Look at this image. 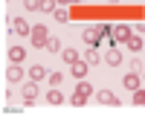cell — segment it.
<instances>
[{
	"label": "cell",
	"instance_id": "cell-1",
	"mask_svg": "<svg viewBox=\"0 0 145 116\" xmlns=\"http://www.w3.org/2000/svg\"><path fill=\"white\" fill-rule=\"evenodd\" d=\"M29 38H32V46L44 50L46 41H50V32H46V26H41V23H38V26H32V35H29Z\"/></svg>",
	"mask_w": 145,
	"mask_h": 116
},
{
	"label": "cell",
	"instance_id": "cell-2",
	"mask_svg": "<svg viewBox=\"0 0 145 116\" xmlns=\"http://www.w3.org/2000/svg\"><path fill=\"white\" fill-rule=\"evenodd\" d=\"M20 96H23V102L26 104H35V99H38V81H26V84H23V90H20Z\"/></svg>",
	"mask_w": 145,
	"mask_h": 116
},
{
	"label": "cell",
	"instance_id": "cell-3",
	"mask_svg": "<svg viewBox=\"0 0 145 116\" xmlns=\"http://www.w3.org/2000/svg\"><path fill=\"white\" fill-rule=\"evenodd\" d=\"M131 35H134V32H131L128 23H116V26H113V44H125Z\"/></svg>",
	"mask_w": 145,
	"mask_h": 116
},
{
	"label": "cell",
	"instance_id": "cell-4",
	"mask_svg": "<svg viewBox=\"0 0 145 116\" xmlns=\"http://www.w3.org/2000/svg\"><path fill=\"white\" fill-rule=\"evenodd\" d=\"M96 96H99V102L107 104V108H119V104H122V102H119V96H116V93H110V90H99Z\"/></svg>",
	"mask_w": 145,
	"mask_h": 116
},
{
	"label": "cell",
	"instance_id": "cell-5",
	"mask_svg": "<svg viewBox=\"0 0 145 116\" xmlns=\"http://www.w3.org/2000/svg\"><path fill=\"white\" fill-rule=\"evenodd\" d=\"M9 23H12V29H15V35H32V29H29V23L23 20V18H12Z\"/></svg>",
	"mask_w": 145,
	"mask_h": 116
},
{
	"label": "cell",
	"instance_id": "cell-6",
	"mask_svg": "<svg viewBox=\"0 0 145 116\" xmlns=\"http://www.w3.org/2000/svg\"><path fill=\"white\" fill-rule=\"evenodd\" d=\"M105 64H110V67H119V64H122V52H119L116 46H110V50H107V55H105Z\"/></svg>",
	"mask_w": 145,
	"mask_h": 116
},
{
	"label": "cell",
	"instance_id": "cell-7",
	"mask_svg": "<svg viewBox=\"0 0 145 116\" xmlns=\"http://www.w3.org/2000/svg\"><path fill=\"white\" fill-rule=\"evenodd\" d=\"M87 67H90V64H87V61H81V58H78V61L72 64V78H78V81H81L84 76H87Z\"/></svg>",
	"mask_w": 145,
	"mask_h": 116
},
{
	"label": "cell",
	"instance_id": "cell-8",
	"mask_svg": "<svg viewBox=\"0 0 145 116\" xmlns=\"http://www.w3.org/2000/svg\"><path fill=\"white\" fill-rule=\"evenodd\" d=\"M122 84H125L128 90H137V87H139V73H134V70H131V73L122 78Z\"/></svg>",
	"mask_w": 145,
	"mask_h": 116
},
{
	"label": "cell",
	"instance_id": "cell-9",
	"mask_svg": "<svg viewBox=\"0 0 145 116\" xmlns=\"http://www.w3.org/2000/svg\"><path fill=\"white\" fill-rule=\"evenodd\" d=\"M6 78H9V81H20V78H23V67H20V64H12V67L6 70Z\"/></svg>",
	"mask_w": 145,
	"mask_h": 116
},
{
	"label": "cell",
	"instance_id": "cell-10",
	"mask_svg": "<svg viewBox=\"0 0 145 116\" xmlns=\"http://www.w3.org/2000/svg\"><path fill=\"white\" fill-rule=\"evenodd\" d=\"M9 58H12V64H20L23 58H26V50H23V46H12V50H9Z\"/></svg>",
	"mask_w": 145,
	"mask_h": 116
},
{
	"label": "cell",
	"instance_id": "cell-11",
	"mask_svg": "<svg viewBox=\"0 0 145 116\" xmlns=\"http://www.w3.org/2000/svg\"><path fill=\"white\" fill-rule=\"evenodd\" d=\"M44 76H46V67H41V64H32V67H29V78H32V81H41Z\"/></svg>",
	"mask_w": 145,
	"mask_h": 116
},
{
	"label": "cell",
	"instance_id": "cell-12",
	"mask_svg": "<svg viewBox=\"0 0 145 116\" xmlns=\"http://www.w3.org/2000/svg\"><path fill=\"white\" fill-rule=\"evenodd\" d=\"M44 99L50 102V104H61V102H64V96H61L55 87H50V93H44Z\"/></svg>",
	"mask_w": 145,
	"mask_h": 116
},
{
	"label": "cell",
	"instance_id": "cell-13",
	"mask_svg": "<svg viewBox=\"0 0 145 116\" xmlns=\"http://www.w3.org/2000/svg\"><path fill=\"white\" fill-rule=\"evenodd\" d=\"M84 41H87L90 46H96V44L102 41V35H99V29H87V32H84Z\"/></svg>",
	"mask_w": 145,
	"mask_h": 116
},
{
	"label": "cell",
	"instance_id": "cell-14",
	"mask_svg": "<svg viewBox=\"0 0 145 116\" xmlns=\"http://www.w3.org/2000/svg\"><path fill=\"white\" fill-rule=\"evenodd\" d=\"M125 46H128V50H134V52H139V50H142V38H139V35H131V38L125 41Z\"/></svg>",
	"mask_w": 145,
	"mask_h": 116
},
{
	"label": "cell",
	"instance_id": "cell-15",
	"mask_svg": "<svg viewBox=\"0 0 145 116\" xmlns=\"http://www.w3.org/2000/svg\"><path fill=\"white\" fill-rule=\"evenodd\" d=\"M76 90L81 93V96H87V99H90V96H93V93H96V90H93V84H87V81H84V78H81V81H78V84H76Z\"/></svg>",
	"mask_w": 145,
	"mask_h": 116
},
{
	"label": "cell",
	"instance_id": "cell-16",
	"mask_svg": "<svg viewBox=\"0 0 145 116\" xmlns=\"http://www.w3.org/2000/svg\"><path fill=\"white\" fill-rule=\"evenodd\" d=\"M44 50H46V52H61V41H58L55 35H50V41H46Z\"/></svg>",
	"mask_w": 145,
	"mask_h": 116
},
{
	"label": "cell",
	"instance_id": "cell-17",
	"mask_svg": "<svg viewBox=\"0 0 145 116\" xmlns=\"http://www.w3.org/2000/svg\"><path fill=\"white\" fill-rule=\"evenodd\" d=\"M70 104H72V108H84V104H87V96H81V93L76 90V93L70 96Z\"/></svg>",
	"mask_w": 145,
	"mask_h": 116
},
{
	"label": "cell",
	"instance_id": "cell-18",
	"mask_svg": "<svg viewBox=\"0 0 145 116\" xmlns=\"http://www.w3.org/2000/svg\"><path fill=\"white\" fill-rule=\"evenodd\" d=\"M61 58H64V61L72 67V64L78 61V52H76V50H61Z\"/></svg>",
	"mask_w": 145,
	"mask_h": 116
},
{
	"label": "cell",
	"instance_id": "cell-19",
	"mask_svg": "<svg viewBox=\"0 0 145 116\" xmlns=\"http://www.w3.org/2000/svg\"><path fill=\"white\" fill-rule=\"evenodd\" d=\"M84 61H87L90 67H93V64H99V50H96V46H90L87 55H84Z\"/></svg>",
	"mask_w": 145,
	"mask_h": 116
},
{
	"label": "cell",
	"instance_id": "cell-20",
	"mask_svg": "<svg viewBox=\"0 0 145 116\" xmlns=\"http://www.w3.org/2000/svg\"><path fill=\"white\" fill-rule=\"evenodd\" d=\"M134 104H137V108H142V104H145V90H142V87L134 90Z\"/></svg>",
	"mask_w": 145,
	"mask_h": 116
},
{
	"label": "cell",
	"instance_id": "cell-21",
	"mask_svg": "<svg viewBox=\"0 0 145 116\" xmlns=\"http://www.w3.org/2000/svg\"><path fill=\"white\" fill-rule=\"evenodd\" d=\"M58 9V0H41V12H55Z\"/></svg>",
	"mask_w": 145,
	"mask_h": 116
},
{
	"label": "cell",
	"instance_id": "cell-22",
	"mask_svg": "<svg viewBox=\"0 0 145 116\" xmlns=\"http://www.w3.org/2000/svg\"><path fill=\"white\" fill-rule=\"evenodd\" d=\"M23 6L29 12H41V0H23Z\"/></svg>",
	"mask_w": 145,
	"mask_h": 116
},
{
	"label": "cell",
	"instance_id": "cell-23",
	"mask_svg": "<svg viewBox=\"0 0 145 116\" xmlns=\"http://www.w3.org/2000/svg\"><path fill=\"white\" fill-rule=\"evenodd\" d=\"M99 35H102V41H110L113 29H110V26H105V23H102V26H99Z\"/></svg>",
	"mask_w": 145,
	"mask_h": 116
},
{
	"label": "cell",
	"instance_id": "cell-24",
	"mask_svg": "<svg viewBox=\"0 0 145 116\" xmlns=\"http://www.w3.org/2000/svg\"><path fill=\"white\" fill-rule=\"evenodd\" d=\"M131 70H134V73H145V64L139 58H134V61H131Z\"/></svg>",
	"mask_w": 145,
	"mask_h": 116
},
{
	"label": "cell",
	"instance_id": "cell-25",
	"mask_svg": "<svg viewBox=\"0 0 145 116\" xmlns=\"http://www.w3.org/2000/svg\"><path fill=\"white\" fill-rule=\"evenodd\" d=\"M61 73H50V87H58V84H61Z\"/></svg>",
	"mask_w": 145,
	"mask_h": 116
},
{
	"label": "cell",
	"instance_id": "cell-26",
	"mask_svg": "<svg viewBox=\"0 0 145 116\" xmlns=\"http://www.w3.org/2000/svg\"><path fill=\"white\" fill-rule=\"evenodd\" d=\"M52 15H55V20H61V23H64V20L70 18V15H67V9H55V12H52Z\"/></svg>",
	"mask_w": 145,
	"mask_h": 116
},
{
	"label": "cell",
	"instance_id": "cell-27",
	"mask_svg": "<svg viewBox=\"0 0 145 116\" xmlns=\"http://www.w3.org/2000/svg\"><path fill=\"white\" fill-rule=\"evenodd\" d=\"M58 3H81V0H58Z\"/></svg>",
	"mask_w": 145,
	"mask_h": 116
},
{
	"label": "cell",
	"instance_id": "cell-28",
	"mask_svg": "<svg viewBox=\"0 0 145 116\" xmlns=\"http://www.w3.org/2000/svg\"><path fill=\"white\" fill-rule=\"evenodd\" d=\"M137 26H139V32H145V20H142V23H137Z\"/></svg>",
	"mask_w": 145,
	"mask_h": 116
}]
</instances>
